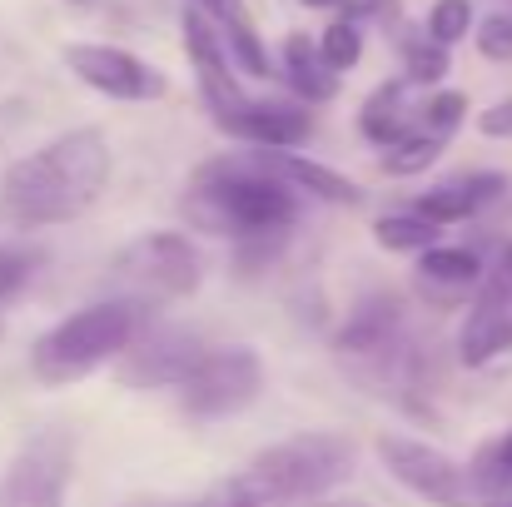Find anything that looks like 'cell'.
Wrapping results in <instances>:
<instances>
[{"instance_id": "cell-1", "label": "cell", "mask_w": 512, "mask_h": 507, "mask_svg": "<svg viewBox=\"0 0 512 507\" xmlns=\"http://www.w3.org/2000/svg\"><path fill=\"white\" fill-rule=\"evenodd\" d=\"M110 184V140L95 125L65 130L0 179V214L15 229H55L80 219Z\"/></svg>"}, {"instance_id": "cell-2", "label": "cell", "mask_w": 512, "mask_h": 507, "mask_svg": "<svg viewBox=\"0 0 512 507\" xmlns=\"http://www.w3.org/2000/svg\"><path fill=\"white\" fill-rule=\"evenodd\" d=\"M299 194L274 179L269 169L254 165L249 150H229L214 155L194 169L189 194L179 199V214L189 219V229L214 234V239H289V229L299 224Z\"/></svg>"}, {"instance_id": "cell-3", "label": "cell", "mask_w": 512, "mask_h": 507, "mask_svg": "<svg viewBox=\"0 0 512 507\" xmlns=\"http://www.w3.org/2000/svg\"><path fill=\"white\" fill-rule=\"evenodd\" d=\"M150 314L155 309L130 304V299H100L90 309H75L70 319H60L55 329H45V334L35 338V348H30L35 383L65 388V383L90 378L95 368L115 363L135 343V334L150 324Z\"/></svg>"}, {"instance_id": "cell-4", "label": "cell", "mask_w": 512, "mask_h": 507, "mask_svg": "<svg viewBox=\"0 0 512 507\" xmlns=\"http://www.w3.org/2000/svg\"><path fill=\"white\" fill-rule=\"evenodd\" d=\"M353 463H358V448L348 433H294L254 453V463L234 483L264 507L319 503L324 493L353 478Z\"/></svg>"}, {"instance_id": "cell-5", "label": "cell", "mask_w": 512, "mask_h": 507, "mask_svg": "<svg viewBox=\"0 0 512 507\" xmlns=\"http://www.w3.org/2000/svg\"><path fill=\"white\" fill-rule=\"evenodd\" d=\"M199 284H204V259L179 229H150L130 239L110 264V299H130L145 309L189 299Z\"/></svg>"}, {"instance_id": "cell-6", "label": "cell", "mask_w": 512, "mask_h": 507, "mask_svg": "<svg viewBox=\"0 0 512 507\" xmlns=\"http://www.w3.org/2000/svg\"><path fill=\"white\" fill-rule=\"evenodd\" d=\"M179 393V408L199 423H214V418H229V413H244L259 393H264V358L244 343L234 348H209L189 378L174 388Z\"/></svg>"}, {"instance_id": "cell-7", "label": "cell", "mask_w": 512, "mask_h": 507, "mask_svg": "<svg viewBox=\"0 0 512 507\" xmlns=\"http://www.w3.org/2000/svg\"><path fill=\"white\" fill-rule=\"evenodd\" d=\"M378 463L388 468L393 483H403L413 498L433 507H483L473 483H468V463H458L453 453H443L438 443L408 438V433H378L373 438Z\"/></svg>"}, {"instance_id": "cell-8", "label": "cell", "mask_w": 512, "mask_h": 507, "mask_svg": "<svg viewBox=\"0 0 512 507\" xmlns=\"http://www.w3.org/2000/svg\"><path fill=\"white\" fill-rule=\"evenodd\" d=\"M75 473V438L70 428H40L10 468L0 473V507H65V488Z\"/></svg>"}, {"instance_id": "cell-9", "label": "cell", "mask_w": 512, "mask_h": 507, "mask_svg": "<svg viewBox=\"0 0 512 507\" xmlns=\"http://www.w3.org/2000/svg\"><path fill=\"white\" fill-rule=\"evenodd\" d=\"M65 65L80 85H90L95 95L105 100H125V105H145V100H160L170 90L165 70H155L150 60H140L135 50H120V45H100V40H75L65 45Z\"/></svg>"}, {"instance_id": "cell-10", "label": "cell", "mask_w": 512, "mask_h": 507, "mask_svg": "<svg viewBox=\"0 0 512 507\" xmlns=\"http://www.w3.org/2000/svg\"><path fill=\"white\" fill-rule=\"evenodd\" d=\"M204 338L170 324H145L135 343L115 358V378L125 388H179L189 378V368L204 358Z\"/></svg>"}, {"instance_id": "cell-11", "label": "cell", "mask_w": 512, "mask_h": 507, "mask_svg": "<svg viewBox=\"0 0 512 507\" xmlns=\"http://www.w3.org/2000/svg\"><path fill=\"white\" fill-rule=\"evenodd\" d=\"M219 135L249 145V150H294L314 135V115L309 105H294V100H254L244 95L239 105L209 115Z\"/></svg>"}, {"instance_id": "cell-12", "label": "cell", "mask_w": 512, "mask_h": 507, "mask_svg": "<svg viewBox=\"0 0 512 507\" xmlns=\"http://www.w3.org/2000/svg\"><path fill=\"white\" fill-rule=\"evenodd\" d=\"M179 30H184V55H189V65H194V80H199V95H204L209 115L239 105V100H244V85H239V75H234V60H229V50H224L219 25H214L199 5H189L184 20H179Z\"/></svg>"}, {"instance_id": "cell-13", "label": "cell", "mask_w": 512, "mask_h": 507, "mask_svg": "<svg viewBox=\"0 0 512 507\" xmlns=\"http://www.w3.org/2000/svg\"><path fill=\"white\" fill-rule=\"evenodd\" d=\"M503 353H512V289L498 274H483V284L473 289L468 324L458 334V358L468 368H483Z\"/></svg>"}, {"instance_id": "cell-14", "label": "cell", "mask_w": 512, "mask_h": 507, "mask_svg": "<svg viewBox=\"0 0 512 507\" xmlns=\"http://www.w3.org/2000/svg\"><path fill=\"white\" fill-rule=\"evenodd\" d=\"M503 189H508V174H498V169H473V174H458V179H443V184H433V189H423L418 199H413V214H423L428 224H463V219H473L483 204H493V199H503Z\"/></svg>"}, {"instance_id": "cell-15", "label": "cell", "mask_w": 512, "mask_h": 507, "mask_svg": "<svg viewBox=\"0 0 512 507\" xmlns=\"http://www.w3.org/2000/svg\"><path fill=\"white\" fill-rule=\"evenodd\" d=\"M249 155H254L259 169H269L274 179H284L294 194H309V199H324V204H343V209L363 204V189L348 174L319 165L309 155H294V150H249Z\"/></svg>"}, {"instance_id": "cell-16", "label": "cell", "mask_w": 512, "mask_h": 507, "mask_svg": "<svg viewBox=\"0 0 512 507\" xmlns=\"http://www.w3.org/2000/svg\"><path fill=\"white\" fill-rule=\"evenodd\" d=\"M279 75H284V85L299 95V105H329V100L339 95V75L324 65V55H319V40H309L304 30L284 35Z\"/></svg>"}, {"instance_id": "cell-17", "label": "cell", "mask_w": 512, "mask_h": 507, "mask_svg": "<svg viewBox=\"0 0 512 507\" xmlns=\"http://www.w3.org/2000/svg\"><path fill=\"white\" fill-rule=\"evenodd\" d=\"M408 80H383L368 100H363V110H358V130H363V140H373L378 150H388V145H398L403 135H413L418 130V105H408Z\"/></svg>"}, {"instance_id": "cell-18", "label": "cell", "mask_w": 512, "mask_h": 507, "mask_svg": "<svg viewBox=\"0 0 512 507\" xmlns=\"http://www.w3.org/2000/svg\"><path fill=\"white\" fill-rule=\"evenodd\" d=\"M483 259L473 249H458V244H433L418 254V284L423 289H438L443 299H463L483 284Z\"/></svg>"}, {"instance_id": "cell-19", "label": "cell", "mask_w": 512, "mask_h": 507, "mask_svg": "<svg viewBox=\"0 0 512 507\" xmlns=\"http://www.w3.org/2000/svg\"><path fill=\"white\" fill-rule=\"evenodd\" d=\"M393 329H398V304L393 299H378V304H363L343 324V334L334 343H339V353H378Z\"/></svg>"}, {"instance_id": "cell-20", "label": "cell", "mask_w": 512, "mask_h": 507, "mask_svg": "<svg viewBox=\"0 0 512 507\" xmlns=\"http://www.w3.org/2000/svg\"><path fill=\"white\" fill-rule=\"evenodd\" d=\"M438 224H428L423 214H383V219H373V244L378 249H388V254H423V249H433L438 244Z\"/></svg>"}, {"instance_id": "cell-21", "label": "cell", "mask_w": 512, "mask_h": 507, "mask_svg": "<svg viewBox=\"0 0 512 507\" xmlns=\"http://www.w3.org/2000/svg\"><path fill=\"white\" fill-rule=\"evenodd\" d=\"M443 150H448V140H438V135H428V130H413V135H403L398 145H388V150L378 155V169L393 174V179H413V174L438 165Z\"/></svg>"}, {"instance_id": "cell-22", "label": "cell", "mask_w": 512, "mask_h": 507, "mask_svg": "<svg viewBox=\"0 0 512 507\" xmlns=\"http://www.w3.org/2000/svg\"><path fill=\"white\" fill-rule=\"evenodd\" d=\"M448 75V50L428 35H408L403 40V80L408 85H438Z\"/></svg>"}, {"instance_id": "cell-23", "label": "cell", "mask_w": 512, "mask_h": 507, "mask_svg": "<svg viewBox=\"0 0 512 507\" xmlns=\"http://www.w3.org/2000/svg\"><path fill=\"white\" fill-rule=\"evenodd\" d=\"M463 120H468V95H458V90H438L418 105V130H428L438 140H453Z\"/></svg>"}, {"instance_id": "cell-24", "label": "cell", "mask_w": 512, "mask_h": 507, "mask_svg": "<svg viewBox=\"0 0 512 507\" xmlns=\"http://www.w3.org/2000/svg\"><path fill=\"white\" fill-rule=\"evenodd\" d=\"M319 55H324V65H329L334 75L353 70V65L363 60V30H358V20L339 15V20L319 35Z\"/></svg>"}, {"instance_id": "cell-25", "label": "cell", "mask_w": 512, "mask_h": 507, "mask_svg": "<svg viewBox=\"0 0 512 507\" xmlns=\"http://www.w3.org/2000/svg\"><path fill=\"white\" fill-rule=\"evenodd\" d=\"M468 30H473V0H433L428 5V30L423 35L438 40L443 50L468 40Z\"/></svg>"}, {"instance_id": "cell-26", "label": "cell", "mask_w": 512, "mask_h": 507, "mask_svg": "<svg viewBox=\"0 0 512 507\" xmlns=\"http://www.w3.org/2000/svg\"><path fill=\"white\" fill-rule=\"evenodd\" d=\"M40 269V249L30 244H0V304L15 299Z\"/></svg>"}, {"instance_id": "cell-27", "label": "cell", "mask_w": 512, "mask_h": 507, "mask_svg": "<svg viewBox=\"0 0 512 507\" xmlns=\"http://www.w3.org/2000/svg\"><path fill=\"white\" fill-rule=\"evenodd\" d=\"M473 35H478V50H483L488 60H512V10L488 15Z\"/></svg>"}, {"instance_id": "cell-28", "label": "cell", "mask_w": 512, "mask_h": 507, "mask_svg": "<svg viewBox=\"0 0 512 507\" xmlns=\"http://www.w3.org/2000/svg\"><path fill=\"white\" fill-rule=\"evenodd\" d=\"M478 130H483L488 140H512V95L498 100V105H488V110L478 115Z\"/></svg>"}, {"instance_id": "cell-29", "label": "cell", "mask_w": 512, "mask_h": 507, "mask_svg": "<svg viewBox=\"0 0 512 507\" xmlns=\"http://www.w3.org/2000/svg\"><path fill=\"white\" fill-rule=\"evenodd\" d=\"M493 274H498V279H503V284L512 289V244L503 249V259H498V269H493Z\"/></svg>"}, {"instance_id": "cell-30", "label": "cell", "mask_w": 512, "mask_h": 507, "mask_svg": "<svg viewBox=\"0 0 512 507\" xmlns=\"http://www.w3.org/2000/svg\"><path fill=\"white\" fill-rule=\"evenodd\" d=\"M493 443H498V458H503V463L512 468V433H503V438H493Z\"/></svg>"}, {"instance_id": "cell-31", "label": "cell", "mask_w": 512, "mask_h": 507, "mask_svg": "<svg viewBox=\"0 0 512 507\" xmlns=\"http://www.w3.org/2000/svg\"><path fill=\"white\" fill-rule=\"evenodd\" d=\"M304 5H314V10H329V5H343V0H304Z\"/></svg>"}, {"instance_id": "cell-32", "label": "cell", "mask_w": 512, "mask_h": 507, "mask_svg": "<svg viewBox=\"0 0 512 507\" xmlns=\"http://www.w3.org/2000/svg\"><path fill=\"white\" fill-rule=\"evenodd\" d=\"M493 507H512V488H508V493H503V498H498V503H493Z\"/></svg>"}, {"instance_id": "cell-33", "label": "cell", "mask_w": 512, "mask_h": 507, "mask_svg": "<svg viewBox=\"0 0 512 507\" xmlns=\"http://www.w3.org/2000/svg\"><path fill=\"white\" fill-rule=\"evenodd\" d=\"M324 507H363V503H324Z\"/></svg>"}, {"instance_id": "cell-34", "label": "cell", "mask_w": 512, "mask_h": 507, "mask_svg": "<svg viewBox=\"0 0 512 507\" xmlns=\"http://www.w3.org/2000/svg\"><path fill=\"white\" fill-rule=\"evenodd\" d=\"M70 5H85V0H70Z\"/></svg>"}, {"instance_id": "cell-35", "label": "cell", "mask_w": 512, "mask_h": 507, "mask_svg": "<svg viewBox=\"0 0 512 507\" xmlns=\"http://www.w3.org/2000/svg\"><path fill=\"white\" fill-rule=\"evenodd\" d=\"M508 5H512V0H508Z\"/></svg>"}]
</instances>
